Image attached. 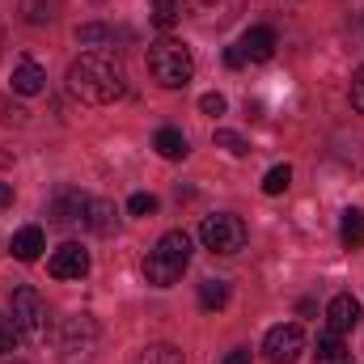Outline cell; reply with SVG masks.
Wrapping results in <instances>:
<instances>
[{
	"label": "cell",
	"mask_w": 364,
	"mask_h": 364,
	"mask_svg": "<svg viewBox=\"0 0 364 364\" xmlns=\"http://www.w3.org/2000/svg\"><path fill=\"white\" fill-rule=\"evenodd\" d=\"M13 203V186L9 182H0V208H9Z\"/></svg>",
	"instance_id": "obj_31"
},
{
	"label": "cell",
	"mask_w": 364,
	"mask_h": 364,
	"mask_svg": "<svg viewBox=\"0 0 364 364\" xmlns=\"http://www.w3.org/2000/svg\"><path fill=\"white\" fill-rule=\"evenodd\" d=\"M263 352H267V360L272 364H292L301 352H305V331H301L296 322H279V326L267 331Z\"/></svg>",
	"instance_id": "obj_8"
},
{
	"label": "cell",
	"mask_w": 364,
	"mask_h": 364,
	"mask_svg": "<svg viewBox=\"0 0 364 364\" xmlns=\"http://www.w3.org/2000/svg\"><path fill=\"white\" fill-rule=\"evenodd\" d=\"M225 64H229V68H242V64H246L242 47H225Z\"/></svg>",
	"instance_id": "obj_29"
},
{
	"label": "cell",
	"mask_w": 364,
	"mask_h": 364,
	"mask_svg": "<svg viewBox=\"0 0 364 364\" xmlns=\"http://www.w3.org/2000/svg\"><path fill=\"white\" fill-rule=\"evenodd\" d=\"M186 267H191V237H186L182 229H170V233H161L157 246L149 250V259H144V279L157 284V288H174Z\"/></svg>",
	"instance_id": "obj_2"
},
{
	"label": "cell",
	"mask_w": 364,
	"mask_h": 364,
	"mask_svg": "<svg viewBox=\"0 0 364 364\" xmlns=\"http://www.w3.org/2000/svg\"><path fill=\"white\" fill-rule=\"evenodd\" d=\"M9 250H13V259H17V263H34V259L47 250V237H43V229H38V225H26V229H17V233H13Z\"/></svg>",
	"instance_id": "obj_13"
},
{
	"label": "cell",
	"mask_w": 364,
	"mask_h": 364,
	"mask_svg": "<svg viewBox=\"0 0 364 364\" xmlns=\"http://www.w3.org/2000/svg\"><path fill=\"white\" fill-rule=\"evenodd\" d=\"M314 364H356V360H352V348H348V343H343L335 331H326V335H318Z\"/></svg>",
	"instance_id": "obj_15"
},
{
	"label": "cell",
	"mask_w": 364,
	"mask_h": 364,
	"mask_svg": "<svg viewBox=\"0 0 364 364\" xmlns=\"http://www.w3.org/2000/svg\"><path fill=\"white\" fill-rule=\"evenodd\" d=\"M127 212H132V216H153V212H157V195L136 191V195L127 199Z\"/></svg>",
	"instance_id": "obj_25"
},
{
	"label": "cell",
	"mask_w": 364,
	"mask_h": 364,
	"mask_svg": "<svg viewBox=\"0 0 364 364\" xmlns=\"http://www.w3.org/2000/svg\"><path fill=\"white\" fill-rule=\"evenodd\" d=\"M326 326H331L335 335H348V331H356V326H360V301H356L352 292L335 296V301L326 305Z\"/></svg>",
	"instance_id": "obj_11"
},
{
	"label": "cell",
	"mask_w": 364,
	"mask_h": 364,
	"mask_svg": "<svg viewBox=\"0 0 364 364\" xmlns=\"http://www.w3.org/2000/svg\"><path fill=\"white\" fill-rule=\"evenodd\" d=\"M77 43H81V47H102V43H110V30H106V26H97V21L77 26Z\"/></svg>",
	"instance_id": "obj_24"
},
{
	"label": "cell",
	"mask_w": 364,
	"mask_h": 364,
	"mask_svg": "<svg viewBox=\"0 0 364 364\" xmlns=\"http://www.w3.org/2000/svg\"><path fill=\"white\" fill-rule=\"evenodd\" d=\"M47 90V73H43V64H34V60H17L13 64V93H21V97H34V93Z\"/></svg>",
	"instance_id": "obj_14"
},
{
	"label": "cell",
	"mask_w": 364,
	"mask_h": 364,
	"mask_svg": "<svg viewBox=\"0 0 364 364\" xmlns=\"http://www.w3.org/2000/svg\"><path fill=\"white\" fill-rule=\"evenodd\" d=\"M114 220H119V212H114L110 199H90V208H85V225H90L93 233L110 237V233H114Z\"/></svg>",
	"instance_id": "obj_16"
},
{
	"label": "cell",
	"mask_w": 364,
	"mask_h": 364,
	"mask_svg": "<svg viewBox=\"0 0 364 364\" xmlns=\"http://www.w3.org/2000/svg\"><path fill=\"white\" fill-rule=\"evenodd\" d=\"M68 93L81 97L85 106H110L127 93V73L114 55L106 51H90L68 68Z\"/></svg>",
	"instance_id": "obj_1"
},
{
	"label": "cell",
	"mask_w": 364,
	"mask_h": 364,
	"mask_svg": "<svg viewBox=\"0 0 364 364\" xmlns=\"http://www.w3.org/2000/svg\"><path fill=\"white\" fill-rule=\"evenodd\" d=\"M13 343H17V326H13L9 318H0V356L13 352Z\"/></svg>",
	"instance_id": "obj_27"
},
{
	"label": "cell",
	"mask_w": 364,
	"mask_h": 364,
	"mask_svg": "<svg viewBox=\"0 0 364 364\" xmlns=\"http://www.w3.org/2000/svg\"><path fill=\"white\" fill-rule=\"evenodd\" d=\"M237 47H242V55H246V60L267 64V60L275 55V30H272V26H250V30H246V38H242Z\"/></svg>",
	"instance_id": "obj_12"
},
{
	"label": "cell",
	"mask_w": 364,
	"mask_h": 364,
	"mask_svg": "<svg viewBox=\"0 0 364 364\" xmlns=\"http://www.w3.org/2000/svg\"><path fill=\"white\" fill-rule=\"evenodd\" d=\"M85 208H90V195H81L77 186H60V191L51 195V208H47V212H51L55 225L68 229V225H85Z\"/></svg>",
	"instance_id": "obj_9"
},
{
	"label": "cell",
	"mask_w": 364,
	"mask_h": 364,
	"mask_svg": "<svg viewBox=\"0 0 364 364\" xmlns=\"http://www.w3.org/2000/svg\"><path fill=\"white\" fill-rule=\"evenodd\" d=\"M0 43H4V30H0Z\"/></svg>",
	"instance_id": "obj_32"
},
{
	"label": "cell",
	"mask_w": 364,
	"mask_h": 364,
	"mask_svg": "<svg viewBox=\"0 0 364 364\" xmlns=\"http://www.w3.org/2000/svg\"><path fill=\"white\" fill-rule=\"evenodd\" d=\"M13 364H21V360H13Z\"/></svg>",
	"instance_id": "obj_33"
},
{
	"label": "cell",
	"mask_w": 364,
	"mask_h": 364,
	"mask_svg": "<svg viewBox=\"0 0 364 364\" xmlns=\"http://www.w3.org/2000/svg\"><path fill=\"white\" fill-rule=\"evenodd\" d=\"M136 364H186V360H182L178 348H170V343H153V348H144V352L136 356Z\"/></svg>",
	"instance_id": "obj_22"
},
{
	"label": "cell",
	"mask_w": 364,
	"mask_h": 364,
	"mask_svg": "<svg viewBox=\"0 0 364 364\" xmlns=\"http://www.w3.org/2000/svg\"><path fill=\"white\" fill-rule=\"evenodd\" d=\"M246 220L233 216V212H216V216H203L199 225V242L212 250V255H237L246 246Z\"/></svg>",
	"instance_id": "obj_5"
},
{
	"label": "cell",
	"mask_w": 364,
	"mask_h": 364,
	"mask_svg": "<svg viewBox=\"0 0 364 364\" xmlns=\"http://www.w3.org/2000/svg\"><path fill=\"white\" fill-rule=\"evenodd\" d=\"M212 140H216V149H225V153H233V157H250V140L237 136V132H229V127H216Z\"/></svg>",
	"instance_id": "obj_21"
},
{
	"label": "cell",
	"mask_w": 364,
	"mask_h": 364,
	"mask_svg": "<svg viewBox=\"0 0 364 364\" xmlns=\"http://www.w3.org/2000/svg\"><path fill=\"white\" fill-rule=\"evenodd\" d=\"M199 30H225L246 13V0H191L186 4Z\"/></svg>",
	"instance_id": "obj_7"
},
{
	"label": "cell",
	"mask_w": 364,
	"mask_h": 364,
	"mask_svg": "<svg viewBox=\"0 0 364 364\" xmlns=\"http://www.w3.org/2000/svg\"><path fill=\"white\" fill-rule=\"evenodd\" d=\"M47 272L55 275V279H81V275H90V250L77 246V242H64V246L51 255Z\"/></svg>",
	"instance_id": "obj_10"
},
{
	"label": "cell",
	"mask_w": 364,
	"mask_h": 364,
	"mask_svg": "<svg viewBox=\"0 0 364 364\" xmlns=\"http://www.w3.org/2000/svg\"><path fill=\"white\" fill-rule=\"evenodd\" d=\"M225 106H229L225 93H203V97H199V110H203V114H225Z\"/></svg>",
	"instance_id": "obj_26"
},
{
	"label": "cell",
	"mask_w": 364,
	"mask_h": 364,
	"mask_svg": "<svg viewBox=\"0 0 364 364\" xmlns=\"http://www.w3.org/2000/svg\"><path fill=\"white\" fill-rule=\"evenodd\" d=\"M182 17V0H153V26L157 30H174Z\"/></svg>",
	"instance_id": "obj_20"
},
{
	"label": "cell",
	"mask_w": 364,
	"mask_h": 364,
	"mask_svg": "<svg viewBox=\"0 0 364 364\" xmlns=\"http://www.w3.org/2000/svg\"><path fill=\"white\" fill-rule=\"evenodd\" d=\"M288 182H292V170H288V166H272V170L263 174V195H284Z\"/></svg>",
	"instance_id": "obj_23"
},
{
	"label": "cell",
	"mask_w": 364,
	"mask_h": 364,
	"mask_svg": "<svg viewBox=\"0 0 364 364\" xmlns=\"http://www.w3.org/2000/svg\"><path fill=\"white\" fill-rule=\"evenodd\" d=\"M225 364H250V352H246V348H237V352H229V356H225Z\"/></svg>",
	"instance_id": "obj_30"
},
{
	"label": "cell",
	"mask_w": 364,
	"mask_h": 364,
	"mask_svg": "<svg viewBox=\"0 0 364 364\" xmlns=\"http://www.w3.org/2000/svg\"><path fill=\"white\" fill-rule=\"evenodd\" d=\"M144 60H149V77H153L161 90H182V85L191 81V73H195V60H191V51L182 47L178 38L153 43Z\"/></svg>",
	"instance_id": "obj_3"
},
{
	"label": "cell",
	"mask_w": 364,
	"mask_h": 364,
	"mask_svg": "<svg viewBox=\"0 0 364 364\" xmlns=\"http://www.w3.org/2000/svg\"><path fill=\"white\" fill-rule=\"evenodd\" d=\"M199 305L212 314V309H225L229 305V284L225 279H203L199 284Z\"/></svg>",
	"instance_id": "obj_19"
},
{
	"label": "cell",
	"mask_w": 364,
	"mask_h": 364,
	"mask_svg": "<svg viewBox=\"0 0 364 364\" xmlns=\"http://www.w3.org/2000/svg\"><path fill=\"white\" fill-rule=\"evenodd\" d=\"M153 149H157L166 161H182V157L191 153V144H186V136H182L178 127H161V132L153 136Z\"/></svg>",
	"instance_id": "obj_17"
},
{
	"label": "cell",
	"mask_w": 364,
	"mask_h": 364,
	"mask_svg": "<svg viewBox=\"0 0 364 364\" xmlns=\"http://www.w3.org/2000/svg\"><path fill=\"white\" fill-rule=\"evenodd\" d=\"M352 106L364 114V68H356V77H352Z\"/></svg>",
	"instance_id": "obj_28"
},
{
	"label": "cell",
	"mask_w": 364,
	"mask_h": 364,
	"mask_svg": "<svg viewBox=\"0 0 364 364\" xmlns=\"http://www.w3.org/2000/svg\"><path fill=\"white\" fill-rule=\"evenodd\" d=\"M93 348H97V322L90 314H77L64 322V335H60V360L64 364H90Z\"/></svg>",
	"instance_id": "obj_6"
},
{
	"label": "cell",
	"mask_w": 364,
	"mask_h": 364,
	"mask_svg": "<svg viewBox=\"0 0 364 364\" xmlns=\"http://www.w3.org/2000/svg\"><path fill=\"white\" fill-rule=\"evenodd\" d=\"M339 237H343V246H348V250H360V246H364V212H360V208H348V212H343Z\"/></svg>",
	"instance_id": "obj_18"
},
{
	"label": "cell",
	"mask_w": 364,
	"mask_h": 364,
	"mask_svg": "<svg viewBox=\"0 0 364 364\" xmlns=\"http://www.w3.org/2000/svg\"><path fill=\"white\" fill-rule=\"evenodd\" d=\"M13 326H17V339H26V343H43L51 331V309L30 284H21L13 292Z\"/></svg>",
	"instance_id": "obj_4"
}]
</instances>
